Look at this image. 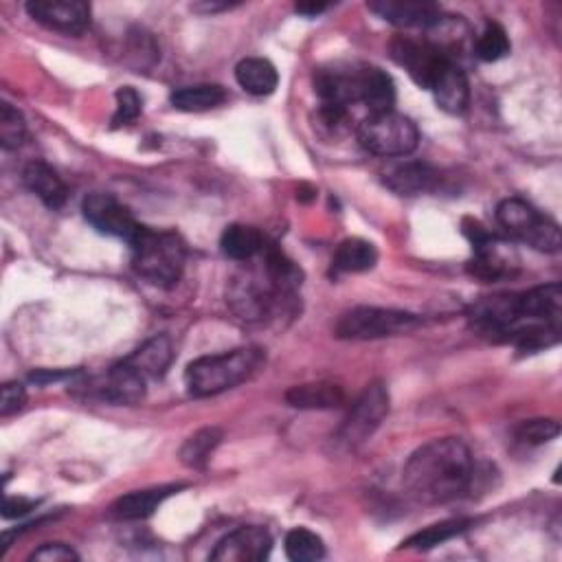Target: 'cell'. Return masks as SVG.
<instances>
[{
  "label": "cell",
  "instance_id": "obj_1",
  "mask_svg": "<svg viewBox=\"0 0 562 562\" xmlns=\"http://www.w3.org/2000/svg\"><path fill=\"white\" fill-rule=\"evenodd\" d=\"M477 477L471 448L460 437H441L424 444L409 458L402 486L417 503L435 505L471 492Z\"/></svg>",
  "mask_w": 562,
  "mask_h": 562
},
{
  "label": "cell",
  "instance_id": "obj_2",
  "mask_svg": "<svg viewBox=\"0 0 562 562\" xmlns=\"http://www.w3.org/2000/svg\"><path fill=\"white\" fill-rule=\"evenodd\" d=\"M264 365V352L258 348H240L189 363L185 385L191 396L209 398L229 391L251 380Z\"/></svg>",
  "mask_w": 562,
  "mask_h": 562
},
{
  "label": "cell",
  "instance_id": "obj_3",
  "mask_svg": "<svg viewBox=\"0 0 562 562\" xmlns=\"http://www.w3.org/2000/svg\"><path fill=\"white\" fill-rule=\"evenodd\" d=\"M133 266L154 286L172 288L185 271V245L176 234L143 227L133 240Z\"/></svg>",
  "mask_w": 562,
  "mask_h": 562
},
{
  "label": "cell",
  "instance_id": "obj_4",
  "mask_svg": "<svg viewBox=\"0 0 562 562\" xmlns=\"http://www.w3.org/2000/svg\"><path fill=\"white\" fill-rule=\"evenodd\" d=\"M497 220L501 227L516 240L542 253L560 251V229L558 224L542 215L536 207L521 198H505L497 207Z\"/></svg>",
  "mask_w": 562,
  "mask_h": 562
},
{
  "label": "cell",
  "instance_id": "obj_5",
  "mask_svg": "<svg viewBox=\"0 0 562 562\" xmlns=\"http://www.w3.org/2000/svg\"><path fill=\"white\" fill-rule=\"evenodd\" d=\"M420 325V319L404 310L359 305L336 321L334 334L346 341H374L385 336L407 334Z\"/></svg>",
  "mask_w": 562,
  "mask_h": 562
},
{
  "label": "cell",
  "instance_id": "obj_6",
  "mask_svg": "<svg viewBox=\"0 0 562 562\" xmlns=\"http://www.w3.org/2000/svg\"><path fill=\"white\" fill-rule=\"evenodd\" d=\"M359 141L376 157H409L420 143V130L409 117L391 110L367 117L359 128Z\"/></svg>",
  "mask_w": 562,
  "mask_h": 562
},
{
  "label": "cell",
  "instance_id": "obj_7",
  "mask_svg": "<svg viewBox=\"0 0 562 562\" xmlns=\"http://www.w3.org/2000/svg\"><path fill=\"white\" fill-rule=\"evenodd\" d=\"M387 413H389V391L383 383H372L361 394V398L352 404L350 415L346 417L336 439H339V444L346 448H359L378 430Z\"/></svg>",
  "mask_w": 562,
  "mask_h": 562
},
{
  "label": "cell",
  "instance_id": "obj_8",
  "mask_svg": "<svg viewBox=\"0 0 562 562\" xmlns=\"http://www.w3.org/2000/svg\"><path fill=\"white\" fill-rule=\"evenodd\" d=\"M277 297H284V292L271 282L264 268L262 275L253 271L236 275L227 290V303L242 321H262L268 316Z\"/></svg>",
  "mask_w": 562,
  "mask_h": 562
},
{
  "label": "cell",
  "instance_id": "obj_9",
  "mask_svg": "<svg viewBox=\"0 0 562 562\" xmlns=\"http://www.w3.org/2000/svg\"><path fill=\"white\" fill-rule=\"evenodd\" d=\"M469 319L477 332L490 334L497 341H505V336L514 327L527 323L523 316L521 295L514 292L492 295L475 301L469 310Z\"/></svg>",
  "mask_w": 562,
  "mask_h": 562
},
{
  "label": "cell",
  "instance_id": "obj_10",
  "mask_svg": "<svg viewBox=\"0 0 562 562\" xmlns=\"http://www.w3.org/2000/svg\"><path fill=\"white\" fill-rule=\"evenodd\" d=\"M84 217L92 224V227L103 234L126 240L133 245V240L143 229V224L135 220V215L117 200L108 193H90L82 204Z\"/></svg>",
  "mask_w": 562,
  "mask_h": 562
},
{
  "label": "cell",
  "instance_id": "obj_11",
  "mask_svg": "<svg viewBox=\"0 0 562 562\" xmlns=\"http://www.w3.org/2000/svg\"><path fill=\"white\" fill-rule=\"evenodd\" d=\"M391 58L398 66H402L411 79L430 90L433 84L437 82V77L441 75V71L446 68V64L451 62L446 58L444 51H439L437 47L428 45V42H420L413 38H396L391 42Z\"/></svg>",
  "mask_w": 562,
  "mask_h": 562
},
{
  "label": "cell",
  "instance_id": "obj_12",
  "mask_svg": "<svg viewBox=\"0 0 562 562\" xmlns=\"http://www.w3.org/2000/svg\"><path fill=\"white\" fill-rule=\"evenodd\" d=\"M146 383L148 380L124 361L110 367L103 376L92 378L86 387V396L117 407H133L146 398Z\"/></svg>",
  "mask_w": 562,
  "mask_h": 562
},
{
  "label": "cell",
  "instance_id": "obj_13",
  "mask_svg": "<svg viewBox=\"0 0 562 562\" xmlns=\"http://www.w3.org/2000/svg\"><path fill=\"white\" fill-rule=\"evenodd\" d=\"M27 14L51 32L82 36L90 25V5L84 0H32Z\"/></svg>",
  "mask_w": 562,
  "mask_h": 562
},
{
  "label": "cell",
  "instance_id": "obj_14",
  "mask_svg": "<svg viewBox=\"0 0 562 562\" xmlns=\"http://www.w3.org/2000/svg\"><path fill=\"white\" fill-rule=\"evenodd\" d=\"M273 536L258 525L238 527L229 536H224L213 553L211 560L215 562H262L271 555Z\"/></svg>",
  "mask_w": 562,
  "mask_h": 562
},
{
  "label": "cell",
  "instance_id": "obj_15",
  "mask_svg": "<svg viewBox=\"0 0 562 562\" xmlns=\"http://www.w3.org/2000/svg\"><path fill=\"white\" fill-rule=\"evenodd\" d=\"M370 10L396 27L428 29L444 21L437 5L422 3V0H378V3H370Z\"/></svg>",
  "mask_w": 562,
  "mask_h": 562
},
{
  "label": "cell",
  "instance_id": "obj_16",
  "mask_svg": "<svg viewBox=\"0 0 562 562\" xmlns=\"http://www.w3.org/2000/svg\"><path fill=\"white\" fill-rule=\"evenodd\" d=\"M354 92H357V103H363L365 108H370L372 115L391 112L396 103V84L378 66L354 68Z\"/></svg>",
  "mask_w": 562,
  "mask_h": 562
},
{
  "label": "cell",
  "instance_id": "obj_17",
  "mask_svg": "<svg viewBox=\"0 0 562 562\" xmlns=\"http://www.w3.org/2000/svg\"><path fill=\"white\" fill-rule=\"evenodd\" d=\"M439 172L424 161H402L385 170V185L398 196H417L433 191L439 183Z\"/></svg>",
  "mask_w": 562,
  "mask_h": 562
},
{
  "label": "cell",
  "instance_id": "obj_18",
  "mask_svg": "<svg viewBox=\"0 0 562 562\" xmlns=\"http://www.w3.org/2000/svg\"><path fill=\"white\" fill-rule=\"evenodd\" d=\"M183 486H161L148 490H135L120 497L110 508V516L120 521H141L152 516L172 495H176Z\"/></svg>",
  "mask_w": 562,
  "mask_h": 562
},
{
  "label": "cell",
  "instance_id": "obj_19",
  "mask_svg": "<svg viewBox=\"0 0 562 562\" xmlns=\"http://www.w3.org/2000/svg\"><path fill=\"white\" fill-rule=\"evenodd\" d=\"M430 90L435 95L437 105L446 112H451V115H462V112L469 108V101H471L469 77L455 62L446 64V68L441 71V75L437 77Z\"/></svg>",
  "mask_w": 562,
  "mask_h": 562
},
{
  "label": "cell",
  "instance_id": "obj_20",
  "mask_svg": "<svg viewBox=\"0 0 562 562\" xmlns=\"http://www.w3.org/2000/svg\"><path fill=\"white\" fill-rule=\"evenodd\" d=\"M25 187L38 196L49 209H62L68 198V189L58 172L45 161H32L23 170Z\"/></svg>",
  "mask_w": 562,
  "mask_h": 562
},
{
  "label": "cell",
  "instance_id": "obj_21",
  "mask_svg": "<svg viewBox=\"0 0 562 562\" xmlns=\"http://www.w3.org/2000/svg\"><path fill=\"white\" fill-rule=\"evenodd\" d=\"M174 361V348L167 336H154L148 344H143L133 357L126 359V363L137 370L146 380L163 378Z\"/></svg>",
  "mask_w": 562,
  "mask_h": 562
},
{
  "label": "cell",
  "instance_id": "obj_22",
  "mask_svg": "<svg viewBox=\"0 0 562 562\" xmlns=\"http://www.w3.org/2000/svg\"><path fill=\"white\" fill-rule=\"evenodd\" d=\"M220 247L227 258L236 262H249L264 251L266 240L255 227H249V224H232V227L224 229Z\"/></svg>",
  "mask_w": 562,
  "mask_h": 562
},
{
  "label": "cell",
  "instance_id": "obj_23",
  "mask_svg": "<svg viewBox=\"0 0 562 562\" xmlns=\"http://www.w3.org/2000/svg\"><path fill=\"white\" fill-rule=\"evenodd\" d=\"M286 402L295 409H336L346 402V391L334 383H308L292 387Z\"/></svg>",
  "mask_w": 562,
  "mask_h": 562
},
{
  "label": "cell",
  "instance_id": "obj_24",
  "mask_svg": "<svg viewBox=\"0 0 562 562\" xmlns=\"http://www.w3.org/2000/svg\"><path fill=\"white\" fill-rule=\"evenodd\" d=\"M236 79L247 92L264 97L275 92L279 84V73L275 64L264 58H247L236 66Z\"/></svg>",
  "mask_w": 562,
  "mask_h": 562
},
{
  "label": "cell",
  "instance_id": "obj_25",
  "mask_svg": "<svg viewBox=\"0 0 562 562\" xmlns=\"http://www.w3.org/2000/svg\"><path fill=\"white\" fill-rule=\"evenodd\" d=\"M378 251L372 242L361 238H348L339 245L332 260L336 273H367L376 266Z\"/></svg>",
  "mask_w": 562,
  "mask_h": 562
},
{
  "label": "cell",
  "instance_id": "obj_26",
  "mask_svg": "<svg viewBox=\"0 0 562 562\" xmlns=\"http://www.w3.org/2000/svg\"><path fill=\"white\" fill-rule=\"evenodd\" d=\"M473 525H475L473 519H448V521L435 523V525L413 534L411 538H407L402 542V547L404 549H415V551H426V549H433L437 545H444V542H448L451 538L464 534Z\"/></svg>",
  "mask_w": 562,
  "mask_h": 562
},
{
  "label": "cell",
  "instance_id": "obj_27",
  "mask_svg": "<svg viewBox=\"0 0 562 562\" xmlns=\"http://www.w3.org/2000/svg\"><path fill=\"white\" fill-rule=\"evenodd\" d=\"M227 99L222 86L215 84H198V86H185L172 92V105L183 112H204L211 108H217Z\"/></svg>",
  "mask_w": 562,
  "mask_h": 562
},
{
  "label": "cell",
  "instance_id": "obj_28",
  "mask_svg": "<svg viewBox=\"0 0 562 562\" xmlns=\"http://www.w3.org/2000/svg\"><path fill=\"white\" fill-rule=\"evenodd\" d=\"M220 441H222L220 428H215V426L200 428L191 437L185 439V444L180 446L178 458L187 469H202L209 462V458L213 455L215 448L220 446Z\"/></svg>",
  "mask_w": 562,
  "mask_h": 562
},
{
  "label": "cell",
  "instance_id": "obj_29",
  "mask_svg": "<svg viewBox=\"0 0 562 562\" xmlns=\"http://www.w3.org/2000/svg\"><path fill=\"white\" fill-rule=\"evenodd\" d=\"M286 555L292 562H314L325 555V545L321 536L305 527H295L286 534Z\"/></svg>",
  "mask_w": 562,
  "mask_h": 562
},
{
  "label": "cell",
  "instance_id": "obj_30",
  "mask_svg": "<svg viewBox=\"0 0 562 562\" xmlns=\"http://www.w3.org/2000/svg\"><path fill=\"white\" fill-rule=\"evenodd\" d=\"M27 139V122L23 112L12 103L0 105V146L5 150H18Z\"/></svg>",
  "mask_w": 562,
  "mask_h": 562
},
{
  "label": "cell",
  "instance_id": "obj_31",
  "mask_svg": "<svg viewBox=\"0 0 562 562\" xmlns=\"http://www.w3.org/2000/svg\"><path fill=\"white\" fill-rule=\"evenodd\" d=\"M475 51L482 62H499L501 58H505L510 53V38L505 34V29L497 23L486 25V29L482 32V36L477 40Z\"/></svg>",
  "mask_w": 562,
  "mask_h": 562
},
{
  "label": "cell",
  "instance_id": "obj_32",
  "mask_svg": "<svg viewBox=\"0 0 562 562\" xmlns=\"http://www.w3.org/2000/svg\"><path fill=\"white\" fill-rule=\"evenodd\" d=\"M141 108L143 101L139 97V92L130 86H124L117 90V110H115V117H112V126H126L130 122H135L141 115Z\"/></svg>",
  "mask_w": 562,
  "mask_h": 562
},
{
  "label": "cell",
  "instance_id": "obj_33",
  "mask_svg": "<svg viewBox=\"0 0 562 562\" xmlns=\"http://www.w3.org/2000/svg\"><path fill=\"white\" fill-rule=\"evenodd\" d=\"M560 424L555 420H527L516 428V437L525 444H545L555 439Z\"/></svg>",
  "mask_w": 562,
  "mask_h": 562
},
{
  "label": "cell",
  "instance_id": "obj_34",
  "mask_svg": "<svg viewBox=\"0 0 562 562\" xmlns=\"http://www.w3.org/2000/svg\"><path fill=\"white\" fill-rule=\"evenodd\" d=\"M27 402V391L21 383H5L0 391V415L10 417L18 413Z\"/></svg>",
  "mask_w": 562,
  "mask_h": 562
},
{
  "label": "cell",
  "instance_id": "obj_35",
  "mask_svg": "<svg viewBox=\"0 0 562 562\" xmlns=\"http://www.w3.org/2000/svg\"><path fill=\"white\" fill-rule=\"evenodd\" d=\"M29 560H40V562H73L79 560L77 551L71 549L64 542H47L40 549H36Z\"/></svg>",
  "mask_w": 562,
  "mask_h": 562
},
{
  "label": "cell",
  "instance_id": "obj_36",
  "mask_svg": "<svg viewBox=\"0 0 562 562\" xmlns=\"http://www.w3.org/2000/svg\"><path fill=\"white\" fill-rule=\"evenodd\" d=\"M36 501L23 499V497H8L5 505H3V516L5 519H21L27 516L32 510H36Z\"/></svg>",
  "mask_w": 562,
  "mask_h": 562
},
{
  "label": "cell",
  "instance_id": "obj_37",
  "mask_svg": "<svg viewBox=\"0 0 562 562\" xmlns=\"http://www.w3.org/2000/svg\"><path fill=\"white\" fill-rule=\"evenodd\" d=\"M325 10H327L325 3H299V5H295V12L303 14V16H319Z\"/></svg>",
  "mask_w": 562,
  "mask_h": 562
}]
</instances>
